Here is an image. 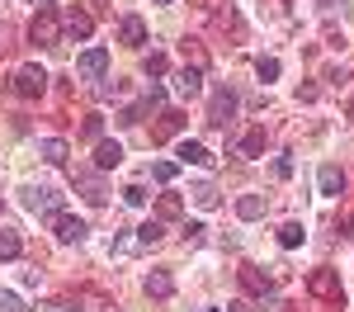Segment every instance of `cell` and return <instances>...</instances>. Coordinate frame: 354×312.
I'll use <instances>...</instances> for the list:
<instances>
[{"label": "cell", "mask_w": 354, "mask_h": 312, "mask_svg": "<svg viewBox=\"0 0 354 312\" xmlns=\"http://www.w3.org/2000/svg\"><path fill=\"white\" fill-rule=\"evenodd\" d=\"M175 175H180V166H175V161H156V166H151V180H161V185H170Z\"/></svg>", "instance_id": "f546056e"}, {"label": "cell", "mask_w": 354, "mask_h": 312, "mask_svg": "<svg viewBox=\"0 0 354 312\" xmlns=\"http://www.w3.org/2000/svg\"><path fill=\"white\" fill-rule=\"evenodd\" d=\"M10 85H15V95H19V100H38V95L48 90V71H43V66H19Z\"/></svg>", "instance_id": "3957f363"}, {"label": "cell", "mask_w": 354, "mask_h": 312, "mask_svg": "<svg viewBox=\"0 0 354 312\" xmlns=\"http://www.w3.org/2000/svg\"><path fill=\"white\" fill-rule=\"evenodd\" d=\"M185 241H203V223H185Z\"/></svg>", "instance_id": "836d02e7"}, {"label": "cell", "mask_w": 354, "mask_h": 312, "mask_svg": "<svg viewBox=\"0 0 354 312\" xmlns=\"http://www.w3.org/2000/svg\"><path fill=\"white\" fill-rule=\"evenodd\" d=\"M76 71H81L85 81H100V76L109 71V48H85V53L76 57Z\"/></svg>", "instance_id": "8992f818"}, {"label": "cell", "mask_w": 354, "mask_h": 312, "mask_svg": "<svg viewBox=\"0 0 354 312\" xmlns=\"http://www.w3.org/2000/svg\"><path fill=\"white\" fill-rule=\"evenodd\" d=\"M38 312H62V303H43V308H38Z\"/></svg>", "instance_id": "e575fe53"}, {"label": "cell", "mask_w": 354, "mask_h": 312, "mask_svg": "<svg viewBox=\"0 0 354 312\" xmlns=\"http://www.w3.org/2000/svg\"><path fill=\"white\" fill-rule=\"evenodd\" d=\"M24 208L28 213H57V208H62V194L48 190V185H28L24 190Z\"/></svg>", "instance_id": "5b68a950"}, {"label": "cell", "mask_w": 354, "mask_h": 312, "mask_svg": "<svg viewBox=\"0 0 354 312\" xmlns=\"http://www.w3.org/2000/svg\"><path fill=\"white\" fill-rule=\"evenodd\" d=\"M170 293H175L170 270H151V275H147V298H170Z\"/></svg>", "instance_id": "e0dca14e"}, {"label": "cell", "mask_w": 354, "mask_h": 312, "mask_svg": "<svg viewBox=\"0 0 354 312\" xmlns=\"http://www.w3.org/2000/svg\"><path fill=\"white\" fill-rule=\"evenodd\" d=\"M302 237H307V232H302V223H283V227H279V246H288V251H293V246H302Z\"/></svg>", "instance_id": "4316f807"}, {"label": "cell", "mask_w": 354, "mask_h": 312, "mask_svg": "<svg viewBox=\"0 0 354 312\" xmlns=\"http://www.w3.org/2000/svg\"><path fill=\"white\" fill-rule=\"evenodd\" d=\"M265 128H245L241 133V142H236V156H245V161H250V156H265Z\"/></svg>", "instance_id": "5bb4252c"}, {"label": "cell", "mask_w": 354, "mask_h": 312, "mask_svg": "<svg viewBox=\"0 0 354 312\" xmlns=\"http://www.w3.org/2000/svg\"><path fill=\"white\" fill-rule=\"evenodd\" d=\"M38 156H43L48 166H66V156H71V147H66L62 138H43V142H38Z\"/></svg>", "instance_id": "2e32d148"}, {"label": "cell", "mask_w": 354, "mask_h": 312, "mask_svg": "<svg viewBox=\"0 0 354 312\" xmlns=\"http://www.w3.org/2000/svg\"><path fill=\"white\" fill-rule=\"evenodd\" d=\"M0 312H24V303H19L10 288H0Z\"/></svg>", "instance_id": "1f68e13d"}, {"label": "cell", "mask_w": 354, "mask_h": 312, "mask_svg": "<svg viewBox=\"0 0 354 312\" xmlns=\"http://www.w3.org/2000/svg\"><path fill=\"white\" fill-rule=\"evenodd\" d=\"M118 161H123V142H113V138L95 142V170H113Z\"/></svg>", "instance_id": "7c38bea8"}, {"label": "cell", "mask_w": 354, "mask_h": 312, "mask_svg": "<svg viewBox=\"0 0 354 312\" xmlns=\"http://www.w3.org/2000/svg\"><path fill=\"white\" fill-rule=\"evenodd\" d=\"M180 48H185V66H198V71H203V66H208V48H203V43H198V38H185V43H180Z\"/></svg>", "instance_id": "44dd1931"}, {"label": "cell", "mask_w": 354, "mask_h": 312, "mask_svg": "<svg viewBox=\"0 0 354 312\" xmlns=\"http://www.w3.org/2000/svg\"><path fill=\"white\" fill-rule=\"evenodd\" d=\"M232 113H236V90H232V85H218L213 100H208V123H213V128H227Z\"/></svg>", "instance_id": "277c9868"}, {"label": "cell", "mask_w": 354, "mask_h": 312, "mask_svg": "<svg viewBox=\"0 0 354 312\" xmlns=\"http://www.w3.org/2000/svg\"><path fill=\"white\" fill-rule=\"evenodd\" d=\"M28 38H33L38 48H57V38H62V19H57V10H38L33 24H28Z\"/></svg>", "instance_id": "7a4b0ae2"}, {"label": "cell", "mask_w": 354, "mask_h": 312, "mask_svg": "<svg viewBox=\"0 0 354 312\" xmlns=\"http://www.w3.org/2000/svg\"><path fill=\"white\" fill-rule=\"evenodd\" d=\"M265 208H270L265 194H241V199H236V213H241L245 223H250V218H265Z\"/></svg>", "instance_id": "ffe728a7"}, {"label": "cell", "mask_w": 354, "mask_h": 312, "mask_svg": "<svg viewBox=\"0 0 354 312\" xmlns=\"http://www.w3.org/2000/svg\"><path fill=\"white\" fill-rule=\"evenodd\" d=\"M48 223H53V237L66 241V246H71V241H85V232H90V227H85L81 218H71V213H53Z\"/></svg>", "instance_id": "52a82bcc"}, {"label": "cell", "mask_w": 354, "mask_h": 312, "mask_svg": "<svg viewBox=\"0 0 354 312\" xmlns=\"http://www.w3.org/2000/svg\"><path fill=\"white\" fill-rule=\"evenodd\" d=\"M62 33H66V38H76V43H85V38L95 33V19H90L85 10H66V19H62Z\"/></svg>", "instance_id": "8fae6325"}, {"label": "cell", "mask_w": 354, "mask_h": 312, "mask_svg": "<svg viewBox=\"0 0 354 312\" xmlns=\"http://www.w3.org/2000/svg\"><path fill=\"white\" fill-rule=\"evenodd\" d=\"M189 194H194V203H198L203 213H208V208H218V185H194Z\"/></svg>", "instance_id": "d4e9b609"}, {"label": "cell", "mask_w": 354, "mask_h": 312, "mask_svg": "<svg viewBox=\"0 0 354 312\" xmlns=\"http://www.w3.org/2000/svg\"><path fill=\"white\" fill-rule=\"evenodd\" d=\"M185 123H189V118H185L180 109H161V113H156V123H151V142H170Z\"/></svg>", "instance_id": "9c48e42d"}, {"label": "cell", "mask_w": 354, "mask_h": 312, "mask_svg": "<svg viewBox=\"0 0 354 312\" xmlns=\"http://www.w3.org/2000/svg\"><path fill=\"white\" fill-rule=\"evenodd\" d=\"M33 5H38V10H53V5H57V0H33Z\"/></svg>", "instance_id": "d590c367"}, {"label": "cell", "mask_w": 354, "mask_h": 312, "mask_svg": "<svg viewBox=\"0 0 354 312\" xmlns=\"http://www.w3.org/2000/svg\"><path fill=\"white\" fill-rule=\"evenodd\" d=\"M19 251H24L19 232H15V227H0V260H15Z\"/></svg>", "instance_id": "7402d4cb"}, {"label": "cell", "mask_w": 354, "mask_h": 312, "mask_svg": "<svg viewBox=\"0 0 354 312\" xmlns=\"http://www.w3.org/2000/svg\"><path fill=\"white\" fill-rule=\"evenodd\" d=\"M161 237H165L161 218H151V223H142V227H137V246H156Z\"/></svg>", "instance_id": "cb8c5ba5"}, {"label": "cell", "mask_w": 354, "mask_h": 312, "mask_svg": "<svg viewBox=\"0 0 354 312\" xmlns=\"http://www.w3.org/2000/svg\"><path fill=\"white\" fill-rule=\"evenodd\" d=\"M175 90H180L185 100H194V95L203 90V71H198V66H185V71L175 76Z\"/></svg>", "instance_id": "ac0fdd59"}, {"label": "cell", "mask_w": 354, "mask_h": 312, "mask_svg": "<svg viewBox=\"0 0 354 312\" xmlns=\"http://www.w3.org/2000/svg\"><path fill=\"white\" fill-rule=\"evenodd\" d=\"M180 213H185V203H180V194H161V199H156V218H161V223H170V218H180Z\"/></svg>", "instance_id": "603a6c76"}, {"label": "cell", "mask_w": 354, "mask_h": 312, "mask_svg": "<svg viewBox=\"0 0 354 312\" xmlns=\"http://www.w3.org/2000/svg\"><path fill=\"white\" fill-rule=\"evenodd\" d=\"M180 161H185V166H208L213 152H208L203 142H180Z\"/></svg>", "instance_id": "d6986e66"}, {"label": "cell", "mask_w": 354, "mask_h": 312, "mask_svg": "<svg viewBox=\"0 0 354 312\" xmlns=\"http://www.w3.org/2000/svg\"><path fill=\"white\" fill-rule=\"evenodd\" d=\"M118 43H123V48H142V43H147V24H142L137 15H123V24H118Z\"/></svg>", "instance_id": "4fadbf2b"}, {"label": "cell", "mask_w": 354, "mask_h": 312, "mask_svg": "<svg viewBox=\"0 0 354 312\" xmlns=\"http://www.w3.org/2000/svg\"><path fill=\"white\" fill-rule=\"evenodd\" d=\"M307 293L322 298V303H330V308L345 303V288H340V275H335V270H312V275H307Z\"/></svg>", "instance_id": "6da1fadb"}, {"label": "cell", "mask_w": 354, "mask_h": 312, "mask_svg": "<svg viewBox=\"0 0 354 312\" xmlns=\"http://www.w3.org/2000/svg\"><path fill=\"white\" fill-rule=\"evenodd\" d=\"M81 138H90V142H100V138H104V118H100V113H85Z\"/></svg>", "instance_id": "f1b7e54d"}, {"label": "cell", "mask_w": 354, "mask_h": 312, "mask_svg": "<svg viewBox=\"0 0 354 312\" xmlns=\"http://www.w3.org/2000/svg\"><path fill=\"white\" fill-rule=\"evenodd\" d=\"M123 203L142 208V203H147V190H142V185H123Z\"/></svg>", "instance_id": "4dcf8cb0"}, {"label": "cell", "mask_w": 354, "mask_h": 312, "mask_svg": "<svg viewBox=\"0 0 354 312\" xmlns=\"http://www.w3.org/2000/svg\"><path fill=\"white\" fill-rule=\"evenodd\" d=\"M317 190H322V194H330V199H340V194H345V170H340V166H322Z\"/></svg>", "instance_id": "9a60e30c"}, {"label": "cell", "mask_w": 354, "mask_h": 312, "mask_svg": "<svg viewBox=\"0 0 354 312\" xmlns=\"http://www.w3.org/2000/svg\"><path fill=\"white\" fill-rule=\"evenodd\" d=\"M156 5H175V0H156Z\"/></svg>", "instance_id": "74e56055"}, {"label": "cell", "mask_w": 354, "mask_h": 312, "mask_svg": "<svg viewBox=\"0 0 354 312\" xmlns=\"http://www.w3.org/2000/svg\"><path fill=\"white\" fill-rule=\"evenodd\" d=\"M279 71H283L279 57H260V62H255V76H260V81H279Z\"/></svg>", "instance_id": "83f0119b"}, {"label": "cell", "mask_w": 354, "mask_h": 312, "mask_svg": "<svg viewBox=\"0 0 354 312\" xmlns=\"http://www.w3.org/2000/svg\"><path fill=\"white\" fill-rule=\"evenodd\" d=\"M236 275H241V288H245V293H255V298H270L274 279L265 275V270H260V265H241Z\"/></svg>", "instance_id": "30bf717a"}, {"label": "cell", "mask_w": 354, "mask_h": 312, "mask_svg": "<svg viewBox=\"0 0 354 312\" xmlns=\"http://www.w3.org/2000/svg\"><path fill=\"white\" fill-rule=\"evenodd\" d=\"M142 71H147L151 81H161L165 71H170V62H165V53H147V62H142Z\"/></svg>", "instance_id": "484cf974"}, {"label": "cell", "mask_w": 354, "mask_h": 312, "mask_svg": "<svg viewBox=\"0 0 354 312\" xmlns=\"http://www.w3.org/2000/svg\"><path fill=\"white\" fill-rule=\"evenodd\" d=\"M76 190H81V199H85V203H95V208L109 199L104 180H100V170H76Z\"/></svg>", "instance_id": "ba28073f"}, {"label": "cell", "mask_w": 354, "mask_h": 312, "mask_svg": "<svg viewBox=\"0 0 354 312\" xmlns=\"http://www.w3.org/2000/svg\"><path fill=\"white\" fill-rule=\"evenodd\" d=\"M213 312H218V308H213Z\"/></svg>", "instance_id": "f35d334b"}, {"label": "cell", "mask_w": 354, "mask_h": 312, "mask_svg": "<svg viewBox=\"0 0 354 312\" xmlns=\"http://www.w3.org/2000/svg\"><path fill=\"white\" fill-rule=\"evenodd\" d=\"M340 227H345V232H350V237H354V218H345V223H340Z\"/></svg>", "instance_id": "8d00e7d4"}, {"label": "cell", "mask_w": 354, "mask_h": 312, "mask_svg": "<svg viewBox=\"0 0 354 312\" xmlns=\"http://www.w3.org/2000/svg\"><path fill=\"white\" fill-rule=\"evenodd\" d=\"M274 175H279V180H288V175H293V161H288V156H279V161H274Z\"/></svg>", "instance_id": "d6a6232c"}]
</instances>
